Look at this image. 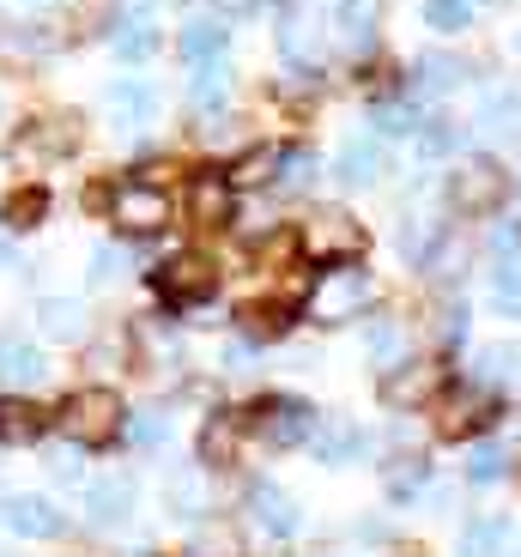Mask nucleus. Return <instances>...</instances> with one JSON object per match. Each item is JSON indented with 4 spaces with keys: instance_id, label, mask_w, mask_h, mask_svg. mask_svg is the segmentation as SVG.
I'll use <instances>...</instances> for the list:
<instances>
[{
    "instance_id": "1",
    "label": "nucleus",
    "mask_w": 521,
    "mask_h": 557,
    "mask_svg": "<svg viewBox=\"0 0 521 557\" xmlns=\"http://www.w3.org/2000/svg\"><path fill=\"white\" fill-rule=\"evenodd\" d=\"M122 424H127V412H122V400H115L110 388H85V394H73V400L61 406V431H67L79 448L122 443Z\"/></svg>"
},
{
    "instance_id": "2",
    "label": "nucleus",
    "mask_w": 521,
    "mask_h": 557,
    "mask_svg": "<svg viewBox=\"0 0 521 557\" xmlns=\"http://www.w3.org/2000/svg\"><path fill=\"white\" fill-rule=\"evenodd\" d=\"M303 249L322 261V273H339V267H358L370 249L364 224L352 219V212H315L310 224H303Z\"/></svg>"
},
{
    "instance_id": "3",
    "label": "nucleus",
    "mask_w": 521,
    "mask_h": 557,
    "mask_svg": "<svg viewBox=\"0 0 521 557\" xmlns=\"http://www.w3.org/2000/svg\"><path fill=\"white\" fill-rule=\"evenodd\" d=\"M504 195H509V176H504V164H492V158H467V164L449 176V207L467 212V219L497 212Z\"/></svg>"
},
{
    "instance_id": "4",
    "label": "nucleus",
    "mask_w": 521,
    "mask_h": 557,
    "mask_svg": "<svg viewBox=\"0 0 521 557\" xmlns=\"http://www.w3.org/2000/svg\"><path fill=\"white\" fill-rule=\"evenodd\" d=\"M110 219L122 224L127 237H152V231H164V219H170V195L152 188V182H122V188L110 195Z\"/></svg>"
},
{
    "instance_id": "5",
    "label": "nucleus",
    "mask_w": 521,
    "mask_h": 557,
    "mask_svg": "<svg viewBox=\"0 0 521 557\" xmlns=\"http://www.w3.org/2000/svg\"><path fill=\"white\" fill-rule=\"evenodd\" d=\"M249 424H255V436H261V443L291 448V443H303V436L315 431V412L303 400H291V394H273V400H261L249 412Z\"/></svg>"
},
{
    "instance_id": "6",
    "label": "nucleus",
    "mask_w": 521,
    "mask_h": 557,
    "mask_svg": "<svg viewBox=\"0 0 521 557\" xmlns=\"http://www.w3.org/2000/svg\"><path fill=\"white\" fill-rule=\"evenodd\" d=\"M152 285H158V297H170V304H200V297L219 285V273H212L207 255H176V261H164L152 273Z\"/></svg>"
},
{
    "instance_id": "7",
    "label": "nucleus",
    "mask_w": 521,
    "mask_h": 557,
    "mask_svg": "<svg viewBox=\"0 0 521 557\" xmlns=\"http://www.w3.org/2000/svg\"><path fill=\"white\" fill-rule=\"evenodd\" d=\"M485 424H497V400L480 388H455L449 400H443V418H437V431L449 436V443H461V436L485 431Z\"/></svg>"
},
{
    "instance_id": "8",
    "label": "nucleus",
    "mask_w": 521,
    "mask_h": 557,
    "mask_svg": "<svg viewBox=\"0 0 521 557\" xmlns=\"http://www.w3.org/2000/svg\"><path fill=\"white\" fill-rule=\"evenodd\" d=\"M0 521H7L13 533H25V540H61V533H67V516H61V509H49L42 497L0 503Z\"/></svg>"
},
{
    "instance_id": "9",
    "label": "nucleus",
    "mask_w": 521,
    "mask_h": 557,
    "mask_svg": "<svg viewBox=\"0 0 521 557\" xmlns=\"http://www.w3.org/2000/svg\"><path fill=\"white\" fill-rule=\"evenodd\" d=\"M364 304H370L364 273H358V267H339V273H327L322 297H315V315H322V321H346V315H358Z\"/></svg>"
},
{
    "instance_id": "10",
    "label": "nucleus",
    "mask_w": 521,
    "mask_h": 557,
    "mask_svg": "<svg viewBox=\"0 0 521 557\" xmlns=\"http://www.w3.org/2000/svg\"><path fill=\"white\" fill-rule=\"evenodd\" d=\"M437 382H443V370H437V363H407V370H395V376L382 382V400L407 412V406L431 400V394H437Z\"/></svg>"
},
{
    "instance_id": "11",
    "label": "nucleus",
    "mask_w": 521,
    "mask_h": 557,
    "mask_svg": "<svg viewBox=\"0 0 521 557\" xmlns=\"http://www.w3.org/2000/svg\"><path fill=\"white\" fill-rule=\"evenodd\" d=\"M73 115H49V122H37V127H25V134L13 139V158H55V152H67L73 146Z\"/></svg>"
},
{
    "instance_id": "12",
    "label": "nucleus",
    "mask_w": 521,
    "mask_h": 557,
    "mask_svg": "<svg viewBox=\"0 0 521 557\" xmlns=\"http://www.w3.org/2000/svg\"><path fill=\"white\" fill-rule=\"evenodd\" d=\"M42 431H49V412H42V406H30V400H0V443H7V448L37 443Z\"/></svg>"
},
{
    "instance_id": "13",
    "label": "nucleus",
    "mask_w": 521,
    "mask_h": 557,
    "mask_svg": "<svg viewBox=\"0 0 521 557\" xmlns=\"http://www.w3.org/2000/svg\"><path fill=\"white\" fill-rule=\"evenodd\" d=\"M127 509H134V485H127V479H103V485L85 491V521H91V528H110Z\"/></svg>"
},
{
    "instance_id": "14",
    "label": "nucleus",
    "mask_w": 521,
    "mask_h": 557,
    "mask_svg": "<svg viewBox=\"0 0 521 557\" xmlns=\"http://www.w3.org/2000/svg\"><path fill=\"white\" fill-rule=\"evenodd\" d=\"M110 110L122 115V127H146L158 115V91L140 79H122V85H110Z\"/></svg>"
},
{
    "instance_id": "15",
    "label": "nucleus",
    "mask_w": 521,
    "mask_h": 557,
    "mask_svg": "<svg viewBox=\"0 0 521 557\" xmlns=\"http://www.w3.org/2000/svg\"><path fill=\"white\" fill-rule=\"evenodd\" d=\"M249 509H255V521H261V528L268 533H297V509H291V497H285V491H273V485H255L249 491Z\"/></svg>"
},
{
    "instance_id": "16",
    "label": "nucleus",
    "mask_w": 521,
    "mask_h": 557,
    "mask_svg": "<svg viewBox=\"0 0 521 557\" xmlns=\"http://www.w3.org/2000/svg\"><path fill=\"white\" fill-rule=\"evenodd\" d=\"M424 479H431V460H424V455H395V460H382V485H388V497H395V503L419 497Z\"/></svg>"
},
{
    "instance_id": "17",
    "label": "nucleus",
    "mask_w": 521,
    "mask_h": 557,
    "mask_svg": "<svg viewBox=\"0 0 521 557\" xmlns=\"http://www.w3.org/2000/svg\"><path fill=\"white\" fill-rule=\"evenodd\" d=\"M183 61H195V67H207V61H225V25L219 18H195V25L183 30Z\"/></svg>"
},
{
    "instance_id": "18",
    "label": "nucleus",
    "mask_w": 521,
    "mask_h": 557,
    "mask_svg": "<svg viewBox=\"0 0 521 557\" xmlns=\"http://www.w3.org/2000/svg\"><path fill=\"white\" fill-rule=\"evenodd\" d=\"M188 207H195L200 224H225L231 219V182L225 176H200L195 188H188Z\"/></svg>"
},
{
    "instance_id": "19",
    "label": "nucleus",
    "mask_w": 521,
    "mask_h": 557,
    "mask_svg": "<svg viewBox=\"0 0 521 557\" xmlns=\"http://www.w3.org/2000/svg\"><path fill=\"white\" fill-rule=\"evenodd\" d=\"M42 212H49V195H42V188H13L7 207H0V231H37Z\"/></svg>"
},
{
    "instance_id": "20",
    "label": "nucleus",
    "mask_w": 521,
    "mask_h": 557,
    "mask_svg": "<svg viewBox=\"0 0 521 557\" xmlns=\"http://www.w3.org/2000/svg\"><path fill=\"white\" fill-rule=\"evenodd\" d=\"M273 170H280V152H273V146H249V152L225 170V182L231 188H261V182H273Z\"/></svg>"
},
{
    "instance_id": "21",
    "label": "nucleus",
    "mask_w": 521,
    "mask_h": 557,
    "mask_svg": "<svg viewBox=\"0 0 521 557\" xmlns=\"http://www.w3.org/2000/svg\"><path fill=\"white\" fill-rule=\"evenodd\" d=\"M310 443H315V455H322V460H334V467H339V460H352L358 448H364V431H352V424H334V418H327L322 431H310Z\"/></svg>"
},
{
    "instance_id": "22",
    "label": "nucleus",
    "mask_w": 521,
    "mask_h": 557,
    "mask_svg": "<svg viewBox=\"0 0 521 557\" xmlns=\"http://www.w3.org/2000/svg\"><path fill=\"white\" fill-rule=\"evenodd\" d=\"M0 370L13 382H42V358H37V346H25L18 334H0Z\"/></svg>"
},
{
    "instance_id": "23",
    "label": "nucleus",
    "mask_w": 521,
    "mask_h": 557,
    "mask_svg": "<svg viewBox=\"0 0 521 557\" xmlns=\"http://www.w3.org/2000/svg\"><path fill=\"white\" fill-rule=\"evenodd\" d=\"M376 170H382V146L376 139H352L346 152H339V182H376Z\"/></svg>"
},
{
    "instance_id": "24",
    "label": "nucleus",
    "mask_w": 521,
    "mask_h": 557,
    "mask_svg": "<svg viewBox=\"0 0 521 557\" xmlns=\"http://www.w3.org/2000/svg\"><path fill=\"white\" fill-rule=\"evenodd\" d=\"M504 540H509V521H473L461 533V557H497Z\"/></svg>"
},
{
    "instance_id": "25",
    "label": "nucleus",
    "mask_w": 521,
    "mask_h": 557,
    "mask_svg": "<svg viewBox=\"0 0 521 557\" xmlns=\"http://www.w3.org/2000/svg\"><path fill=\"white\" fill-rule=\"evenodd\" d=\"M115 49H122L127 61H146V55L158 49V30H152V18H146V13H134L122 30H115Z\"/></svg>"
},
{
    "instance_id": "26",
    "label": "nucleus",
    "mask_w": 521,
    "mask_h": 557,
    "mask_svg": "<svg viewBox=\"0 0 521 557\" xmlns=\"http://www.w3.org/2000/svg\"><path fill=\"white\" fill-rule=\"evenodd\" d=\"M42 334H55V339H79V334H85L79 304H67V297H49V304H42Z\"/></svg>"
},
{
    "instance_id": "27",
    "label": "nucleus",
    "mask_w": 521,
    "mask_h": 557,
    "mask_svg": "<svg viewBox=\"0 0 521 557\" xmlns=\"http://www.w3.org/2000/svg\"><path fill=\"white\" fill-rule=\"evenodd\" d=\"M504 473H509V455L497 443L473 448V460H467V479H473V485H492V479H504Z\"/></svg>"
},
{
    "instance_id": "28",
    "label": "nucleus",
    "mask_w": 521,
    "mask_h": 557,
    "mask_svg": "<svg viewBox=\"0 0 521 557\" xmlns=\"http://www.w3.org/2000/svg\"><path fill=\"white\" fill-rule=\"evenodd\" d=\"M455 79H461V61H449V55H424V61H419V79H412V85H419V91H449Z\"/></svg>"
},
{
    "instance_id": "29",
    "label": "nucleus",
    "mask_w": 521,
    "mask_h": 557,
    "mask_svg": "<svg viewBox=\"0 0 521 557\" xmlns=\"http://www.w3.org/2000/svg\"><path fill=\"white\" fill-rule=\"evenodd\" d=\"M473 18V0H424V25L437 30H461Z\"/></svg>"
},
{
    "instance_id": "30",
    "label": "nucleus",
    "mask_w": 521,
    "mask_h": 557,
    "mask_svg": "<svg viewBox=\"0 0 521 557\" xmlns=\"http://www.w3.org/2000/svg\"><path fill=\"white\" fill-rule=\"evenodd\" d=\"M370 351H376L382 370H395V358H400V327L395 321H376V327H370Z\"/></svg>"
},
{
    "instance_id": "31",
    "label": "nucleus",
    "mask_w": 521,
    "mask_h": 557,
    "mask_svg": "<svg viewBox=\"0 0 521 557\" xmlns=\"http://www.w3.org/2000/svg\"><path fill=\"white\" fill-rule=\"evenodd\" d=\"M225 455H231V424H225V418H212L207 431H200V460H207V467H219Z\"/></svg>"
},
{
    "instance_id": "32",
    "label": "nucleus",
    "mask_w": 521,
    "mask_h": 557,
    "mask_svg": "<svg viewBox=\"0 0 521 557\" xmlns=\"http://www.w3.org/2000/svg\"><path fill=\"white\" fill-rule=\"evenodd\" d=\"M449 146H455V122H449V115H431V122H424V134H419V152L443 158Z\"/></svg>"
},
{
    "instance_id": "33",
    "label": "nucleus",
    "mask_w": 521,
    "mask_h": 557,
    "mask_svg": "<svg viewBox=\"0 0 521 557\" xmlns=\"http://www.w3.org/2000/svg\"><path fill=\"white\" fill-rule=\"evenodd\" d=\"M497 309L521 315V267H516V261H504V267H497Z\"/></svg>"
},
{
    "instance_id": "34",
    "label": "nucleus",
    "mask_w": 521,
    "mask_h": 557,
    "mask_svg": "<svg viewBox=\"0 0 521 557\" xmlns=\"http://www.w3.org/2000/svg\"><path fill=\"white\" fill-rule=\"evenodd\" d=\"M127 443H140V448L164 443V412H140L134 424H127Z\"/></svg>"
},
{
    "instance_id": "35",
    "label": "nucleus",
    "mask_w": 521,
    "mask_h": 557,
    "mask_svg": "<svg viewBox=\"0 0 521 557\" xmlns=\"http://www.w3.org/2000/svg\"><path fill=\"white\" fill-rule=\"evenodd\" d=\"M183 557H237V545H231L225 533H207V540H195Z\"/></svg>"
},
{
    "instance_id": "36",
    "label": "nucleus",
    "mask_w": 521,
    "mask_h": 557,
    "mask_svg": "<svg viewBox=\"0 0 521 557\" xmlns=\"http://www.w3.org/2000/svg\"><path fill=\"white\" fill-rule=\"evenodd\" d=\"M280 164H285V188H297L310 176V152H280Z\"/></svg>"
},
{
    "instance_id": "37",
    "label": "nucleus",
    "mask_w": 521,
    "mask_h": 557,
    "mask_svg": "<svg viewBox=\"0 0 521 557\" xmlns=\"http://www.w3.org/2000/svg\"><path fill=\"white\" fill-rule=\"evenodd\" d=\"M376 127H382V134H407V127H412V110H400V103H395V110L376 115Z\"/></svg>"
},
{
    "instance_id": "38",
    "label": "nucleus",
    "mask_w": 521,
    "mask_h": 557,
    "mask_svg": "<svg viewBox=\"0 0 521 557\" xmlns=\"http://www.w3.org/2000/svg\"><path fill=\"white\" fill-rule=\"evenodd\" d=\"M492 249H497V255H504V261H509V255L521 249V231H516V224H497V237H492Z\"/></svg>"
},
{
    "instance_id": "39",
    "label": "nucleus",
    "mask_w": 521,
    "mask_h": 557,
    "mask_svg": "<svg viewBox=\"0 0 521 557\" xmlns=\"http://www.w3.org/2000/svg\"><path fill=\"white\" fill-rule=\"evenodd\" d=\"M115 267H122V249H98V255H91V278H110Z\"/></svg>"
},
{
    "instance_id": "40",
    "label": "nucleus",
    "mask_w": 521,
    "mask_h": 557,
    "mask_svg": "<svg viewBox=\"0 0 521 557\" xmlns=\"http://www.w3.org/2000/svg\"><path fill=\"white\" fill-rule=\"evenodd\" d=\"M0 267H13V243L0 237Z\"/></svg>"
}]
</instances>
